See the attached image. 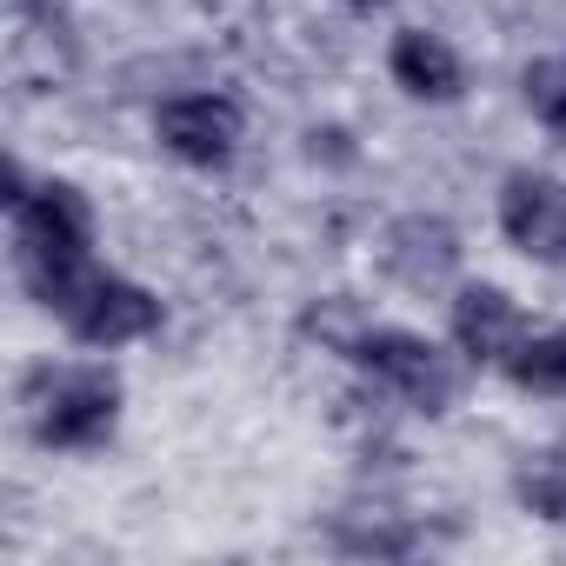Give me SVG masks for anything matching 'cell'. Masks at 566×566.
<instances>
[{
    "label": "cell",
    "instance_id": "cell-1",
    "mask_svg": "<svg viewBox=\"0 0 566 566\" xmlns=\"http://www.w3.org/2000/svg\"><path fill=\"white\" fill-rule=\"evenodd\" d=\"M8 207H14V260H21V280L28 294L48 301L67 273L94 266V213L87 200L67 187V180H48V187H21V174L8 180Z\"/></svg>",
    "mask_w": 566,
    "mask_h": 566
},
{
    "label": "cell",
    "instance_id": "cell-2",
    "mask_svg": "<svg viewBox=\"0 0 566 566\" xmlns=\"http://www.w3.org/2000/svg\"><path fill=\"white\" fill-rule=\"evenodd\" d=\"M28 427L41 447L94 453L120 427V380L101 367H41L28 380Z\"/></svg>",
    "mask_w": 566,
    "mask_h": 566
},
{
    "label": "cell",
    "instance_id": "cell-3",
    "mask_svg": "<svg viewBox=\"0 0 566 566\" xmlns=\"http://www.w3.org/2000/svg\"><path fill=\"white\" fill-rule=\"evenodd\" d=\"M41 307L61 314L67 334L87 340V347H127V340H147V334L160 327V301H154L147 287H134V280L107 273V266H81V273H67Z\"/></svg>",
    "mask_w": 566,
    "mask_h": 566
},
{
    "label": "cell",
    "instance_id": "cell-4",
    "mask_svg": "<svg viewBox=\"0 0 566 566\" xmlns=\"http://www.w3.org/2000/svg\"><path fill=\"white\" fill-rule=\"evenodd\" d=\"M354 367L374 380V394L413 407V413H447L460 394V367L447 360V347L407 334V327H374L354 354Z\"/></svg>",
    "mask_w": 566,
    "mask_h": 566
},
{
    "label": "cell",
    "instance_id": "cell-5",
    "mask_svg": "<svg viewBox=\"0 0 566 566\" xmlns=\"http://www.w3.org/2000/svg\"><path fill=\"white\" fill-rule=\"evenodd\" d=\"M154 134L187 167H227L240 134H247V114L233 94H174V101H160Z\"/></svg>",
    "mask_w": 566,
    "mask_h": 566
},
{
    "label": "cell",
    "instance_id": "cell-6",
    "mask_svg": "<svg viewBox=\"0 0 566 566\" xmlns=\"http://www.w3.org/2000/svg\"><path fill=\"white\" fill-rule=\"evenodd\" d=\"M500 233L526 260L559 266L566 260V180H553V174H506V187H500Z\"/></svg>",
    "mask_w": 566,
    "mask_h": 566
},
{
    "label": "cell",
    "instance_id": "cell-7",
    "mask_svg": "<svg viewBox=\"0 0 566 566\" xmlns=\"http://www.w3.org/2000/svg\"><path fill=\"white\" fill-rule=\"evenodd\" d=\"M526 334H533V321L520 314V301L506 287H486V280H480V287L453 294V347L473 367H506Z\"/></svg>",
    "mask_w": 566,
    "mask_h": 566
},
{
    "label": "cell",
    "instance_id": "cell-8",
    "mask_svg": "<svg viewBox=\"0 0 566 566\" xmlns=\"http://www.w3.org/2000/svg\"><path fill=\"white\" fill-rule=\"evenodd\" d=\"M380 266L400 280V287L433 294V287H447L453 266H460V233H453L440 213H407V220L387 227V240H380Z\"/></svg>",
    "mask_w": 566,
    "mask_h": 566
},
{
    "label": "cell",
    "instance_id": "cell-9",
    "mask_svg": "<svg viewBox=\"0 0 566 566\" xmlns=\"http://www.w3.org/2000/svg\"><path fill=\"white\" fill-rule=\"evenodd\" d=\"M387 74H394L400 94L433 101V107H447V101L467 94V61H460L433 28H400L394 48H387Z\"/></svg>",
    "mask_w": 566,
    "mask_h": 566
},
{
    "label": "cell",
    "instance_id": "cell-10",
    "mask_svg": "<svg viewBox=\"0 0 566 566\" xmlns=\"http://www.w3.org/2000/svg\"><path fill=\"white\" fill-rule=\"evenodd\" d=\"M513 500H520L533 520L566 526V447H539V453H526L520 473H513Z\"/></svg>",
    "mask_w": 566,
    "mask_h": 566
},
{
    "label": "cell",
    "instance_id": "cell-11",
    "mask_svg": "<svg viewBox=\"0 0 566 566\" xmlns=\"http://www.w3.org/2000/svg\"><path fill=\"white\" fill-rule=\"evenodd\" d=\"M500 374L526 394H566V327H533Z\"/></svg>",
    "mask_w": 566,
    "mask_h": 566
},
{
    "label": "cell",
    "instance_id": "cell-12",
    "mask_svg": "<svg viewBox=\"0 0 566 566\" xmlns=\"http://www.w3.org/2000/svg\"><path fill=\"white\" fill-rule=\"evenodd\" d=\"M520 101H526V114H533L553 140H566V54H539V61H526V74H520Z\"/></svg>",
    "mask_w": 566,
    "mask_h": 566
},
{
    "label": "cell",
    "instance_id": "cell-13",
    "mask_svg": "<svg viewBox=\"0 0 566 566\" xmlns=\"http://www.w3.org/2000/svg\"><path fill=\"white\" fill-rule=\"evenodd\" d=\"M301 327H307L321 347L347 354V360H354V354H360V340L374 334V321H367L354 301H340V294H334V301H321V307H307V321H301Z\"/></svg>",
    "mask_w": 566,
    "mask_h": 566
},
{
    "label": "cell",
    "instance_id": "cell-14",
    "mask_svg": "<svg viewBox=\"0 0 566 566\" xmlns=\"http://www.w3.org/2000/svg\"><path fill=\"white\" fill-rule=\"evenodd\" d=\"M340 539H347L354 553H407V546H413V533H407L400 513H387V506H354L347 526H340Z\"/></svg>",
    "mask_w": 566,
    "mask_h": 566
},
{
    "label": "cell",
    "instance_id": "cell-15",
    "mask_svg": "<svg viewBox=\"0 0 566 566\" xmlns=\"http://www.w3.org/2000/svg\"><path fill=\"white\" fill-rule=\"evenodd\" d=\"M340 8H360V14H374V8H394V0H340Z\"/></svg>",
    "mask_w": 566,
    "mask_h": 566
}]
</instances>
